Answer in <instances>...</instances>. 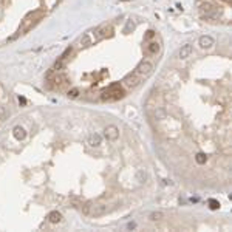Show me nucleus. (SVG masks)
<instances>
[{
	"label": "nucleus",
	"instance_id": "nucleus-1",
	"mask_svg": "<svg viewBox=\"0 0 232 232\" xmlns=\"http://www.w3.org/2000/svg\"><path fill=\"white\" fill-rule=\"evenodd\" d=\"M43 16H45V11L43 9H34V11H31V13H28L23 17V20H22L20 26H19L17 33L13 36V39H16V37L22 36V34H26L29 29L33 28V26H36L37 23H39Z\"/></svg>",
	"mask_w": 232,
	"mask_h": 232
},
{
	"label": "nucleus",
	"instance_id": "nucleus-2",
	"mask_svg": "<svg viewBox=\"0 0 232 232\" xmlns=\"http://www.w3.org/2000/svg\"><path fill=\"white\" fill-rule=\"evenodd\" d=\"M125 96V91L121 88L119 84H112L110 87H107L104 91L101 93V99L102 101H118V99H122Z\"/></svg>",
	"mask_w": 232,
	"mask_h": 232
},
{
	"label": "nucleus",
	"instance_id": "nucleus-3",
	"mask_svg": "<svg viewBox=\"0 0 232 232\" xmlns=\"http://www.w3.org/2000/svg\"><path fill=\"white\" fill-rule=\"evenodd\" d=\"M82 211H84V214L88 217H101L107 212V206L102 203H87Z\"/></svg>",
	"mask_w": 232,
	"mask_h": 232
},
{
	"label": "nucleus",
	"instance_id": "nucleus-4",
	"mask_svg": "<svg viewBox=\"0 0 232 232\" xmlns=\"http://www.w3.org/2000/svg\"><path fill=\"white\" fill-rule=\"evenodd\" d=\"M133 73L138 74L141 79L149 78V76L153 73V64L149 62V60H142V62L138 64V67L135 68V71H133Z\"/></svg>",
	"mask_w": 232,
	"mask_h": 232
},
{
	"label": "nucleus",
	"instance_id": "nucleus-5",
	"mask_svg": "<svg viewBox=\"0 0 232 232\" xmlns=\"http://www.w3.org/2000/svg\"><path fill=\"white\" fill-rule=\"evenodd\" d=\"M113 36V29L110 25H101L99 28L94 29V42H99L102 39H107V37H112Z\"/></svg>",
	"mask_w": 232,
	"mask_h": 232
},
{
	"label": "nucleus",
	"instance_id": "nucleus-6",
	"mask_svg": "<svg viewBox=\"0 0 232 232\" xmlns=\"http://www.w3.org/2000/svg\"><path fill=\"white\" fill-rule=\"evenodd\" d=\"M142 82V79L139 78L138 74H135V73H130V74H127L124 78V81H122V84L127 88H135V87H138L139 84Z\"/></svg>",
	"mask_w": 232,
	"mask_h": 232
},
{
	"label": "nucleus",
	"instance_id": "nucleus-7",
	"mask_svg": "<svg viewBox=\"0 0 232 232\" xmlns=\"http://www.w3.org/2000/svg\"><path fill=\"white\" fill-rule=\"evenodd\" d=\"M104 135L108 141H116V139L119 138V128H118L116 125H107V127L104 128Z\"/></svg>",
	"mask_w": 232,
	"mask_h": 232
},
{
	"label": "nucleus",
	"instance_id": "nucleus-8",
	"mask_svg": "<svg viewBox=\"0 0 232 232\" xmlns=\"http://www.w3.org/2000/svg\"><path fill=\"white\" fill-rule=\"evenodd\" d=\"M198 45H200V48H203V50H209V48H212L215 45V40L212 39L211 36H201L198 39Z\"/></svg>",
	"mask_w": 232,
	"mask_h": 232
},
{
	"label": "nucleus",
	"instance_id": "nucleus-9",
	"mask_svg": "<svg viewBox=\"0 0 232 232\" xmlns=\"http://www.w3.org/2000/svg\"><path fill=\"white\" fill-rule=\"evenodd\" d=\"M192 51H193L192 45L191 43H186V45H183L180 50H178V57H180V59H187L189 56L192 54Z\"/></svg>",
	"mask_w": 232,
	"mask_h": 232
},
{
	"label": "nucleus",
	"instance_id": "nucleus-10",
	"mask_svg": "<svg viewBox=\"0 0 232 232\" xmlns=\"http://www.w3.org/2000/svg\"><path fill=\"white\" fill-rule=\"evenodd\" d=\"M87 142H88L91 147H99L101 142H102V138L98 133H91V135H88V138H87Z\"/></svg>",
	"mask_w": 232,
	"mask_h": 232
},
{
	"label": "nucleus",
	"instance_id": "nucleus-11",
	"mask_svg": "<svg viewBox=\"0 0 232 232\" xmlns=\"http://www.w3.org/2000/svg\"><path fill=\"white\" fill-rule=\"evenodd\" d=\"M159 50H161V45L158 43V42H150L149 45L146 47V51H147V54H150V56H155V54H158Z\"/></svg>",
	"mask_w": 232,
	"mask_h": 232
},
{
	"label": "nucleus",
	"instance_id": "nucleus-12",
	"mask_svg": "<svg viewBox=\"0 0 232 232\" xmlns=\"http://www.w3.org/2000/svg\"><path fill=\"white\" fill-rule=\"evenodd\" d=\"M13 135H14V138H16V139L22 141V139H25L26 132H25V128H23V127H20V125H16V127L13 128Z\"/></svg>",
	"mask_w": 232,
	"mask_h": 232
},
{
	"label": "nucleus",
	"instance_id": "nucleus-13",
	"mask_svg": "<svg viewBox=\"0 0 232 232\" xmlns=\"http://www.w3.org/2000/svg\"><path fill=\"white\" fill-rule=\"evenodd\" d=\"M51 82H54V85H56V87H62L65 82H68V79H67V76H65V74H60L59 71H57V74H56L54 78L51 79Z\"/></svg>",
	"mask_w": 232,
	"mask_h": 232
},
{
	"label": "nucleus",
	"instance_id": "nucleus-14",
	"mask_svg": "<svg viewBox=\"0 0 232 232\" xmlns=\"http://www.w3.org/2000/svg\"><path fill=\"white\" fill-rule=\"evenodd\" d=\"M48 220H50V223H53V224H57V223L62 221V214L57 211H53V212H50V215H48Z\"/></svg>",
	"mask_w": 232,
	"mask_h": 232
},
{
	"label": "nucleus",
	"instance_id": "nucleus-15",
	"mask_svg": "<svg viewBox=\"0 0 232 232\" xmlns=\"http://www.w3.org/2000/svg\"><path fill=\"white\" fill-rule=\"evenodd\" d=\"M93 43V40L90 39V33H85L84 36L79 39V45H81L82 48H87V47H90V45Z\"/></svg>",
	"mask_w": 232,
	"mask_h": 232
},
{
	"label": "nucleus",
	"instance_id": "nucleus-16",
	"mask_svg": "<svg viewBox=\"0 0 232 232\" xmlns=\"http://www.w3.org/2000/svg\"><path fill=\"white\" fill-rule=\"evenodd\" d=\"M9 116V110L5 107V105H0V122H3V121H6Z\"/></svg>",
	"mask_w": 232,
	"mask_h": 232
},
{
	"label": "nucleus",
	"instance_id": "nucleus-17",
	"mask_svg": "<svg viewBox=\"0 0 232 232\" xmlns=\"http://www.w3.org/2000/svg\"><path fill=\"white\" fill-rule=\"evenodd\" d=\"M65 64H67V60L65 59H62V57H59L57 60H56V64H54V67H53V70L57 73V71H60L64 67H65Z\"/></svg>",
	"mask_w": 232,
	"mask_h": 232
},
{
	"label": "nucleus",
	"instance_id": "nucleus-18",
	"mask_svg": "<svg viewBox=\"0 0 232 232\" xmlns=\"http://www.w3.org/2000/svg\"><path fill=\"white\" fill-rule=\"evenodd\" d=\"M67 96L70 98V99H78V98L81 96V90L79 88H71V90H68Z\"/></svg>",
	"mask_w": 232,
	"mask_h": 232
},
{
	"label": "nucleus",
	"instance_id": "nucleus-19",
	"mask_svg": "<svg viewBox=\"0 0 232 232\" xmlns=\"http://www.w3.org/2000/svg\"><path fill=\"white\" fill-rule=\"evenodd\" d=\"M162 218H164V214H162V212H152L150 214L152 221H161Z\"/></svg>",
	"mask_w": 232,
	"mask_h": 232
},
{
	"label": "nucleus",
	"instance_id": "nucleus-20",
	"mask_svg": "<svg viewBox=\"0 0 232 232\" xmlns=\"http://www.w3.org/2000/svg\"><path fill=\"white\" fill-rule=\"evenodd\" d=\"M71 54H73V48L70 47V48H67V50L62 53V56H60V57H62V59H65V60H68V57H70Z\"/></svg>",
	"mask_w": 232,
	"mask_h": 232
},
{
	"label": "nucleus",
	"instance_id": "nucleus-21",
	"mask_svg": "<svg viewBox=\"0 0 232 232\" xmlns=\"http://www.w3.org/2000/svg\"><path fill=\"white\" fill-rule=\"evenodd\" d=\"M130 29H132V31L135 29V22L128 20V22H127V25H125V28H124V33H130Z\"/></svg>",
	"mask_w": 232,
	"mask_h": 232
},
{
	"label": "nucleus",
	"instance_id": "nucleus-22",
	"mask_svg": "<svg viewBox=\"0 0 232 232\" xmlns=\"http://www.w3.org/2000/svg\"><path fill=\"white\" fill-rule=\"evenodd\" d=\"M195 159H197L198 164H204V162H206V155H204V153H198L195 156Z\"/></svg>",
	"mask_w": 232,
	"mask_h": 232
},
{
	"label": "nucleus",
	"instance_id": "nucleus-23",
	"mask_svg": "<svg viewBox=\"0 0 232 232\" xmlns=\"http://www.w3.org/2000/svg\"><path fill=\"white\" fill-rule=\"evenodd\" d=\"M209 207H211L212 211H215V209L220 207V203L217 200H209Z\"/></svg>",
	"mask_w": 232,
	"mask_h": 232
},
{
	"label": "nucleus",
	"instance_id": "nucleus-24",
	"mask_svg": "<svg viewBox=\"0 0 232 232\" xmlns=\"http://www.w3.org/2000/svg\"><path fill=\"white\" fill-rule=\"evenodd\" d=\"M155 118H156V119H164V118H166V112L159 108L158 112H155Z\"/></svg>",
	"mask_w": 232,
	"mask_h": 232
},
{
	"label": "nucleus",
	"instance_id": "nucleus-25",
	"mask_svg": "<svg viewBox=\"0 0 232 232\" xmlns=\"http://www.w3.org/2000/svg\"><path fill=\"white\" fill-rule=\"evenodd\" d=\"M153 36H155V31H153V29H149L147 34H146V39H152Z\"/></svg>",
	"mask_w": 232,
	"mask_h": 232
},
{
	"label": "nucleus",
	"instance_id": "nucleus-26",
	"mask_svg": "<svg viewBox=\"0 0 232 232\" xmlns=\"http://www.w3.org/2000/svg\"><path fill=\"white\" fill-rule=\"evenodd\" d=\"M227 2H229V0H227Z\"/></svg>",
	"mask_w": 232,
	"mask_h": 232
}]
</instances>
